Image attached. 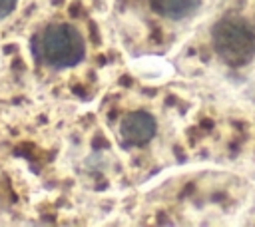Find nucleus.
<instances>
[{"instance_id": "7ed1b4c3", "label": "nucleus", "mask_w": 255, "mask_h": 227, "mask_svg": "<svg viewBox=\"0 0 255 227\" xmlns=\"http://www.w3.org/2000/svg\"><path fill=\"white\" fill-rule=\"evenodd\" d=\"M157 131L155 117L145 110H135L124 115L120 121V135L129 145H143L147 143Z\"/></svg>"}, {"instance_id": "f03ea898", "label": "nucleus", "mask_w": 255, "mask_h": 227, "mask_svg": "<svg viewBox=\"0 0 255 227\" xmlns=\"http://www.w3.org/2000/svg\"><path fill=\"white\" fill-rule=\"evenodd\" d=\"M211 44L225 64L243 66L255 56V26L239 14H227L213 26Z\"/></svg>"}, {"instance_id": "20e7f679", "label": "nucleus", "mask_w": 255, "mask_h": 227, "mask_svg": "<svg viewBox=\"0 0 255 227\" xmlns=\"http://www.w3.org/2000/svg\"><path fill=\"white\" fill-rule=\"evenodd\" d=\"M151 4V10L167 20H173V22H179L187 16H191L201 0H149Z\"/></svg>"}, {"instance_id": "f257e3e1", "label": "nucleus", "mask_w": 255, "mask_h": 227, "mask_svg": "<svg viewBox=\"0 0 255 227\" xmlns=\"http://www.w3.org/2000/svg\"><path fill=\"white\" fill-rule=\"evenodd\" d=\"M32 50L42 64L62 70L82 62L86 54V40L76 26L68 22H54L36 34Z\"/></svg>"}, {"instance_id": "39448f33", "label": "nucleus", "mask_w": 255, "mask_h": 227, "mask_svg": "<svg viewBox=\"0 0 255 227\" xmlns=\"http://www.w3.org/2000/svg\"><path fill=\"white\" fill-rule=\"evenodd\" d=\"M20 0H0V20L8 18L16 8H18Z\"/></svg>"}]
</instances>
